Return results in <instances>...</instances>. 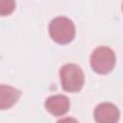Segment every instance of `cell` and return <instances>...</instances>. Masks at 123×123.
Segmentation results:
<instances>
[{"label": "cell", "mask_w": 123, "mask_h": 123, "mask_svg": "<svg viewBox=\"0 0 123 123\" xmlns=\"http://www.w3.org/2000/svg\"><path fill=\"white\" fill-rule=\"evenodd\" d=\"M49 35L55 42L67 44L75 37V25L68 17H55L49 24Z\"/></svg>", "instance_id": "1"}, {"label": "cell", "mask_w": 123, "mask_h": 123, "mask_svg": "<svg viewBox=\"0 0 123 123\" xmlns=\"http://www.w3.org/2000/svg\"><path fill=\"white\" fill-rule=\"evenodd\" d=\"M60 79L63 90L78 92L85 83V76L81 67L75 63H66L60 69Z\"/></svg>", "instance_id": "2"}, {"label": "cell", "mask_w": 123, "mask_h": 123, "mask_svg": "<svg viewBox=\"0 0 123 123\" xmlns=\"http://www.w3.org/2000/svg\"><path fill=\"white\" fill-rule=\"evenodd\" d=\"M115 62L116 58L114 52L107 46L97 47L92 52L89 59L90 67L98 74L110 73L113 69Z\"/></svg>", "instance_id": "3"}, {"label": "cell", "mask_w": 123, "mask_h": 123, "mask_svg": "<svg viewBox=\"0 0 123 123\" xmlns=\"http://www.w3.org/2000/svg\"><path fill=\"white\" fill-rule=\"evenodd\" d=\"M119 116V110L111 103H101L94 110V119L96 123H117Z\"/></svg>", "instance_id": "4"}, {"label": "cell", "mask_w": 123, "mask_h": 123, "mask_svg": "<svg viewBox=\"0 0 123 123\" xmlns=\"http://www.w3.org/2000/svg\"><path fill=\"white\" fill-rule=\"evenodd\" d=\"M45 109L54 116H61L65 114L70 108L69 99L62 94H57L50 96L44 103Z\"/></svg>", "instance_id": "5"}, {"label": "cell", "mask_w": 123, "mask_h": 123, "mask_svg": "<svg viewBox=\"0 0 123 123\" xmlns=\"http://www.w3.org/2000/svg\"><path fill=\"white\" fill-rule=\"evenodd\" d=\"M21 95L20 90L15 87L1 85L0 86V108L7 110L12 108L19 99Z\"/></svg>", "instance_id": "6"}, {"label": "cell", "mask_w": 123, "mask_h": 123, "mask_svg": "<svg viewBox=\"0 0 123 123\" xmlns=\"http://www.w3.org/2000/svg\"><path fill=\"white\" fill-rule=\"evenodd\" d=\"M15 8V3L14 1L8 0V1H1L0 3V13L1 15H9L13 12Z\"/></svg>", "instance_id": "7"}, {"label": "cell", "mask_w": 123, "mask_h": 123, "mask_svg": "<svg viewBox=\"0 0 123 123\" xmlns=\"http://www.w3.org/2000/svg\"><path fill=\"white\" fill-rule=\"evenodd\" d=\"M57 123H79L77 119L73 118V117H64L60 119Z\"/></svg>", "instance_id": "8"}, {"label": "cell", "mask_w": 123, "mask_h": 123, "mask_svg": "<svg viewBox=\"0 0 123 123\" xmlns=\"http://www.w3.org/2000/svg\"><path fill=\"white\" fill-rule=\"evenodd\" d=\"M122 12H123V3H122Z\"/></svg>", "instance_id": "9"}]
</instances>
